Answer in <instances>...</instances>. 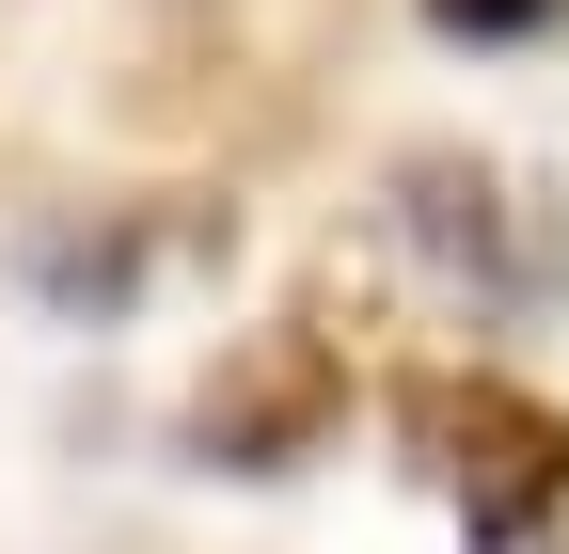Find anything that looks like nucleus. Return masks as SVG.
I'll return each mask as SVG.
<instances>
[{"label":"nucleus","mask_w":569,"mask_h":554,"mask_svg":"<svg viewBox=\"0 0 569 554\" xmlns=\"http://www.w3.org/2000/svg\"><path fill=\"white\" fill-rule=\"evenodd\" d=\"M332 428H348V349H332V317H253V333H222L206 380L174 396L190 475H301Z\"/></svg>","instance_id":"7ed1b4c3"},{"label":"nucleus","mask_w":569,"mask_h":554,"mask_svg":"<svg viewBox=\"0 0 569 554\" xmlns=\"http://www.w3.org/2000/svg\"><path fill=\"white\" fill-rule=\"evenodd\" d=\"M396 444H411V475L443 492V523L475 554H538L569 523V412L538 380H507V365H411Z\"/></svg>","instance_id":"f03ea898"},{"label":"nucleus","mask_w":569,"mask_h":554,"mask_svg":"<svg viewBox=\"0 0 569 554\" xmlns=\"http://www.w3.org/2000/svg\"><path fill=\"white\" fill-rule=\"evenodd\" d=\"M569 17V0H427V32H443V48H538Z\"/></svg>","instance_id":"39448f33"},{"label":"nucleus","mask_w":569,"mask_h":554,"mask_svg":"<svg viewBox=\"0 0 569 554\" xmlns=\"http://www.w3.org/2000/svg\"><path fill=\"white\" fill-rule=\"evenodd\" d=\"M206 254H238V206H32L17 222V286L63 333H127L159 301V269H206Z\"/></svg>","instance_id":"20e7f679"},{"label":"nucleus","mask_w":569,"mask_h":554,"mask_svg":"<svg viewBox=\"0 0 569 554\" xmlns=\"http://www.w3.org/2000/svg\"><path fill=\"white\" fill-rule=\"evenodd\" d=\"M380 238L459 317H569V190L490 159V144H396L380 159Z\"/></svg>","instance_id":"f257e3e1"}]
</instances>
